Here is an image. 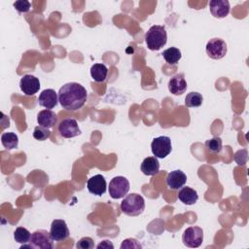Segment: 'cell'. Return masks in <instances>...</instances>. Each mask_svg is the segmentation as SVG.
Returning <instances> with one entry per match:
<instances>
[{"label": "cell", "mask_w": 249, "mask_h": 249, "mask_svg": "<svg viewBox=\"0 0 249 249\" xmlns=\"http://www.w3.org/2000/svg\"><path fill=\"white\" fill-rule=\"evenodd\" d=\"M53 239L50 232L45 230H37L31 233L29 244H22L20 248H36V249H52L53 247Z\"/></svg>", "instance_id": "obj_4"}, {"label": "cell", "mask_w": 249, "mask_h": 249, "mask_svg": "<svg viewBox=\"0 0 249 249\" xmlns=\"http://www.w3.org/2000/svg\"><path fill=\"white\" fill-rule=\"evenodd\" d=\"M108 68L103 63H95L90 67V76L95 82H104L107 78Z\"/></svg>", "instance_id": "obj_20"}, {"label": "cell", "mask_w": 249, "mask_h": 249, "mask_svg": "<svg viewBox=\"0 0 249 249\" xmlns=\"http://www.w3.org/2000/svg\"><path fill=\"white\" fill-rule=\"evenodd\" d=\"M205 51L209 57L213 59H221L226 55L228 48L226 42L223 39L212 38L207 42Z\"/></svg>", "instance_id": "obj_8"}, {"label": "cell", "mask_w": 249, "mask_h": 249, "mask_svg": "<svg viewBox=\"0 0 249 249\" xmlns=\"http://www.w3.org/2000/svg\"><path fill=\"white\" fill-rule=\"evenodd\" d=\"M121 248H141V245L137 242L136 239L134 238H127L124 239L121 245Z\"/></svg>", "instance_id": "obj_30"}, {"label": "cell", "mask_w": 249, "mask_h": 249, "mask_svg": "<svg viewBox=\"0 0 249 249\" xmlns=\"http://www.w3.org/2000/svg\"><path fill=\"white\" fill-rule=\"evenodd\" d=\"M187 176L182 170H173L167 174L166 184L172 190H179L186 184Z\"/></svg>", "instance_id": "obj_14"}, {"label": "cell", "mask_w": 249, "mask_h": 249, "mask_svg": "<svg viewBox=\"0 0 249 249\" xmlns=\"http://www.w3.org/2000/svg\"><path fill=\"white\" fill-rule=\"evenodd\" d=\"M76 247L79 249H91L94 247V241L92 238L89 236H85V237H82L76 243Z\"/></svg>", "instance_id": "obj_27"}, {"label": "cell", "mask_w": 249, "mask_h": 249, "mask_svg": "<svg viewBox=\"0 0 249 249\" xmlns=\"http://www.w3.org/2000/svg\"><path fill=\"white\" fill-rule=\"evenodd\" d=\"M145 42L149 50L159 51L167 42V33L162 25L151 26L145 34Z\"/></svg>", "instance_id": "obj_2"}, {"label": "cell", "mask_w": 249, "mask_h": 249, "mask_svg": "<svg viewBox=\"0 0 249 249\" xmlns=\"http://www.w3.org/2000/svg\"><path fill=\"white\" fill-rule=\"evenodd\" d=\"M184 245L190 248L199 247L203 241V231L199 227L187 228L182 235Z\"/></svg>", "instance_id": "obj_7"}, {"label": "cell", "mask_w": 249, "mask_h": 249, "mask_svg": "<svg viewBox=\"0 0 249 249\" xmlns=\"http://www.w3.org/2000/svg\"><path fill=\"white\" fill-rule=\"evenodd\" d=\"M97 249H100V248H114V245L112 244V242L110 240H103L102 242H100L97 246H96Z\"/></svg>", "instance_id": "obj_31"}, {"label": "cell", "mask_w": 249, "mask_h": 249, "mask_svg": "<svg viewBox=\"0 0 249 249\" xmlns=\"http://www.w3.org/2000/svg\"><path fill=\"white\" fill-rule=\"evenodd\" d=\"M151 150L156 158H166L172 150L170 138L168 136H159L154 138L151 143Z\"/></svg>", "instance_id": "obj_6"}, {"label": "cell", "mask_w": 249, "mask_h": 249, "mask_svg": "<svg viewBox=\"0 0 249 249\" xmlns=\"http://www.w3.org/2000/svg\"><path fill=\"white\" fill-rule=\"evenodd\" d=\"M178 198L187 205H193L195 204L198 199L197 192L190 187H182L177 195Z\"/></svg>", "instance_id": "obj_19"}, {"label": "cell", "mask_w": 249, "mask_h": 249, "mask_svg": "<svg viewBox=\"0 0 249 249\" xmlns=\"http://www.w3.org/2000/svg\"><path fill=\"white\" fill-rule=\"evenodd\" d=\"M88 190L90 194L95 196H102L107 190V184L105 178L101 174H96L90 177L87 182Z\"/></svg>", "instance_id": "obj_12"}, {"label": "cell", "mask_w": 249, "mask_h": 249, "mask_svg": "<svg viewBox=\"0 0 249 249\" xmlns=\"http://www.w3.org/2000/svg\"><path fill=\"white\" fill-rule=\"evenodd\" d=\"M39 104L46 109H53L56 106L58 101V95L53 89H44L38 98Z\"/></svg>", "instance_id": "obj_15"}, {"label": "cell", "mask_w": 249, "mask_h": 249, "mask_svg": "<svg viewBox=\"0 0 249 249\" xmlns=\"http://www.w3.org/2000/svg\"><path fill=\"white\" fill-rule=\"evenodd\" d=\"M234 160L238 165H243L247 161V151L245 149L239 150L234 155Z\"/></svg>", "instance_id": "obj_29"}, {"label": "cell", "mask_w": 249, "mask_h": 249, "mask_svg": "<svg viewBox=\"0 0 249 249\" xmlns=\"http://www.w3.org/2000/svg\"><path fill=\"white\" fill-rule=\"evenodd\" d=\"M141 171L147 176H154L160 171V162L156 157H148L141 163Z\"/></svg>", "instance_id": "obj_18"}, {"label": "cell", "mask_w": 249, "mask_h": 249, "mask_svg": "<svg viewBox=\"0 0 249 249\" xmlns=\"http://www.w3.org/2000/svg\"><path fill=\"white\" fill-rule=\"evenodd\" d=\"M37 122H38L39 125L50 129L53 126H54V124H56L57 116L53 111H52L50 109L42 110L37 115Z\"/></svg>", "instance_id": "obj_17"}, {"label": "cell", "mask_w": 249, "mask_h": 249, "mask_svg": "<svg viewBox=\"0 0 249 249\" xmlns=\"http://www.w3.org/2000/svg\"><path fill=\"white\" fill-rule=\"evenodd\" d=\"M51 136V131L49 128H46V127H43L41 125H38L34 128V131H33V137L36 139V140H39V141H44V140H47L49 137Z\"/></svg>", "instance_id": "obj_26"}, {"label": "cell", "mask_w": 249, "mask_h": 249, "mask_svg": "<svg viewBox=\"0 0 249 249\" xmlns=\"http://www.w3.org/2000/svg\"><path fill=\"white\" fill-rule=\"evenodd\" d=\"M30 2L26 0H18L14 3V7L19 13H26L30 10Z\"/></svg>", "instance_id": "obj_28"}, {"label": "cell", "mask_w": 249, "mask_h": 249, "mask_svg": "<svg viewBox=\"0 0 249 249\" xmlns=\"http://www.w3.org/2000/svg\"><path fill=\"white\" fill-rule=\"evenodd\" d=\"M50 233L54 241H62L69 237V230L66 222L61 219H55L52 222Z\"/></svg>", "instance_id": "obj_11"}, {"label": "cell", "mask_w": 249, "mask_h": 249, "mask_svg": "<svg viewBox=\"0 0 249 249\" xmlns=\"http://www.w3.org/2000/svg\"><path fill=\"white\" fill-rule=\"evenodd\" d=\"M230 3L228 0H212L209 2V10L214 18H223L230 13Z\"/></svg>", "instance_id": "obj_13"}, {"label": "cell", "mask_w": 249, "mask_h": 249, "mask_svg": "<svg viewBox=\"0 0 249 249\" xmlns=\"http://www.w3.org/2000/svg\"><path fill=\"white\" fill-rule=\"evenodd\" d=\"M161 54H162L163 58L165 59V61L168 64H171V65L176 64L182 56L181 51L178 48H175V47H171V48H168V49L164 50Z\"/></svg>", "instance_id": "obj_21"}, {"label": "cell", "mask_w": 249, "mask_h": 249, "mask_svg": "<svg viewBox=\"0 0 249 249\" xmlns=\"http://www.w3.org/2000/svg\"><path fill=\"white\" fill-rule=\"evenodd\" d=\"M88 99L86 89L78 83H67L63 85L58 91V101L60 105L70 111H76L82 108Z\"/></svg>", "instance_id": "obj_1"}, {"label": "cell", "mask_w": 249, "mask_h": 249, "mask_svg": "<svg viewBox=\"0 0 249 249\" xmlns=\"http://www.w3.org/2000/svg\"><path fill=\"white\" fill-rule=\"evenodd\" d=\"M121 210L128 216H138L145 209V200L138 194H129L121 202Z\"/></svg>", "instance_id": "obj_3"}, {"label": "cell", "mask_w": 249, "mask_h": 249, "mask_svg": "<svg viewBox=\"0 0 249 249\" xmlns=\"http://www.w3.org/2000/svg\"><path fill=\"white\" fill-rule=\"evenodd\" d=\"M40 87L41 86H40L39 79L31 74L24 75L19 82V88L21 91L28 96H31L37 93L38 90L40 89Z\"/></svg>", "instance_id": "obj_10"}, {"label": "cell", "mask_w": 249, "mask_h": 249, "mask_svg": "<svg viewBox=\"0 0 249 249\" xmlns=\"http://www.w3.org/2000/svg\"><path fill=\"white\" fill-rule=\"evenodd\" d=\"M14 238L18 243L27 244L30 242L31 233L27 229L23 227H18L14 231Z\"/></svg>", "instance_id": "obj_23"}, {"label": "cell", "mask_w": 249, "mask_h": 249, "mask_svg": "<svg viewBox=\"0 0 249 249\" xmlns=\"http://www.w3.org/2000/svg\"><path fill=\"white\" fill-rule=\"evenodd\" d=\"M187 82L183 74L173 76L168 82V89L174 95H181L187 90Z\"/></svg>", "instance_id": "obj_16"}, {"label": "cell", "mask_w": 249, "mask_h": 249, "mask_svg": "<svg viewBox=\"0 0 249 249\" xmlns=\"http://www.w3.org/2000/svg\"><path fill=\"white\" fill-rule=\"evenodd\" d=\"M58 132L64 138H72L81 133L78 123L73 118L63 119L58 124Z\"/></svg>", "instance_id": "obj_9"}, {"label": "cell", "mask_w": 249, "mask_h": 249, "mask_svg": "<svg viewBox=\"0 0 249 249\" xmlns=\"http://www.w3.org/2000/svg\"><path fill=\"white\" fill-rule=\"evenodd\" d=\"M203 97L197 91H191L185 97V106L187 107H198L202 104Z\"/></svg>", "instance_id": "obj_24"}, {"label": "cell", "mask_w": 249, "mask_h": 249, "mask_svg": "<svg viewBox=\"0 0 249 249\" xmlns=\"http://www.w3.org/2000/svg\"><path fill=\"white\" fill-rule=\"evenodd\" d=\"M1 142L4 148L8 150L16 149L18 145V137L14 132H4L1 135Z\"/></svg>", "instance_id": "obj_22"}, {"label": "cell", "mask_w": 249, "mask_h": 249, "mask_svg": "<svg viewBox=\"0 0 249 249\" xmlns=\"http://www.w3.org/2000/svg\"><path fill=\"white\" fill-rule=\"evenodd\" d=\"M129 188V182L125 177L116 176L109 183V195L115 199L122 198L128 193Z\"/></svg>", "instance_id": "obj_5"}, {"label": "cell", "mask_w": 249, "mask_h": 249, "mask_svg": "<svg viewBox=\"0 0 249 249\" xmlns=\"http://www.w3.org/2000/svg\"><path fill=\"white\" fill-rule=\"evenodd\" d=\"M222 139L220 137H213L206 140L205 147L211 153H220L222 150Z\"/></svg>", "instance_id": "obj_25"}]
</instances>
